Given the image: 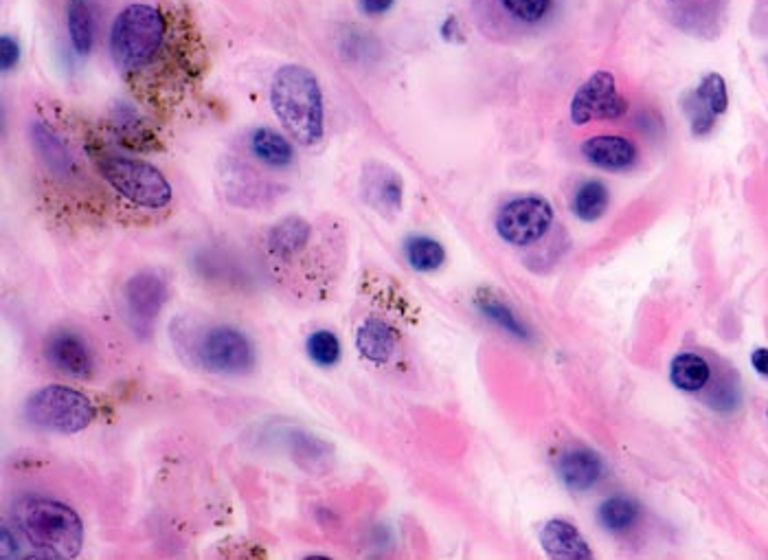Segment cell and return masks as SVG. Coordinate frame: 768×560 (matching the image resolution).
<instances>
[{
	"label": "cell",
	"mask_w": 768,
	"mask_h": 560,
	"mask_svg": "<svg viewBox=\"0 0 768 560\" xmlns=\"http://www.w3.org/2000/svg\"><path fill=\"white\" fill-rule=\"evenodd\" d=\"M66 29H69L73 49L79 55H88L95 40V20L88 0H69V5H66Z\"/></svg>",
	"instance_id": "20"
},
{
	"label": "cell",
	"mask_w": 768,
	"mask_h": 560,
	"mask_svg": "<svg viewBox=\"0 0 768 560\" xmlns=\"http://www.w3.org/2000/svg\"><path fill=\"white\" fill-rule=\"evenodd\" d=\"M404 255L411 268L420 273L437 271L446 262L444 246L433 238H426V235H413V238L406 240Z\"/></svg>",
	"instance_id": "24"
},
{
	"label": "cell",
	"mask_w": 768,
	"mask_h": 560,
	"mask_svg": "<svg viewBox=\"0 0 768 560\" xmlns=\"http://www.w3.org/2000/svg\"><path fill=\"white\" fill-rule=\"evenodd\" d=\"M608 203H611V194L606 185L600 181H586L573 196V214L580 220L593 222L606 214Z\"/></svg>",
	"instance_id": "25"
},
{
	"label": "cell",
	"mask_w": 768,
	"mask_h": 560,
	"mask_svg": "<svg viewBox=\"0 0 768 560\" xmlns=\"http://www.w3.org/2000/svg\"><path fill=\"white\" fill-rule=\"evenodd\" d=\"M709 376H711L709 363L703 356L692 354V352L679 354L670 365L672 385L681 391H690V394L703 389L709 383Z\"/></svg>",
	"instance_id": "21"
},
{
	"label": "cell",
	"mask_w": 768,
	"mask_h": 560,
	"mask_svg": "<svg viewBox=\"0 0 768 560\" xmlns=\"http://www.w3.org/2000/svg\"><path fill=\"white\" fill-rule=\"evenodd\" d=\"M270 106L281 126L301 145H316L323 139V93L316 75L301 64L277 69L270 82Z\"/></svg>",
	"instance_id": "1"
},
{
	"label": "cell",
	"mask_w": 768,
	"mask_h": 560,
	"mask_svg": "<svg viewBox=\"0 0 768 560\" xmlns=\"http://www.w3.org/2000/svg\"><path fill=\"white\" fill-rule=\"evenodd\" d=\"M99 174L130 203L145 209H163L172 203V185L154 165L126 159V156H99Z\"/></svg>",
	"instance_id": "5"
},
{
	"label": "cell",
	"mask_w": 768,
	"mask_h": 560,
	"mask_svg": "<svg viewBox=\"0 0 768 560\" xmlns=\"http://www.w3.org/2000/svg\"><path fill=\"white\" fill-rule=\"evenodd\" d=\"M696 93L716 117L729 108L727 84L718 73H709L707 77H703V82H700V86L696 88Z\"/></svg>",
	"instance_id": "28"
},
{
	"label": "cell",
	"mask_w": 768,
	"mask_h": 560,
	"mask_svg": "<svg viewBox=\"0 0 768 560\" xmlns=\"http://www.w3.org/2000/svg\"><path fill=\"white\" fill-rule=\"evenodd\" d=\"M685 115L690 119V126L696 137H705V134L714 128L716 115L707 108V104L698 97L696 91L685 97Z\"/></svg>",
	"instance_id": "29"
},
{
	"label": "cell",
	"mask_w": 768,
	"mask_h": 560,
	"mask_svg": "<svg viewBox=\"0 0 768 560\" xmlns=\"http://www.w3.org/2000/svg\"><path fill=\"white\" fill-rule=\"evenodd\" d=\"M22 413L31 427L71 435L93 424L97 407L84 391L66 385H47L27 398Z\"/></svg>",
	"instance_id": "4"
},
{
	"label": "cell",
	"mask_w": 768,
	"mask_h": 560,
	"mask_svg": "<svg viewBox=\"0 0 768 560\" xmlns=\"http://www.w3.org/2000/svg\"><path fill=\"white\" fill-rule=\"evenodd\" d=\"M47 358L55 369L71 378H88L95 369L86 341L73 332L53 334L47 343Z\"/></svg>",
	"instance_id": "10"
},
{
	"label": "cell",
	"mask_w": 768,
	"mask_h": 560,
	"mask_svg": "<svg viewBox=\"0 0 768 560\" xmlns=\"http://www.w3.org/2000/svg\"><path fill=\"white\" fill-rule=\"evenodd\" d=\"M641 517V506L626 495H617V497H608L600 510H597V519H600L602 528L608 532H628L637 525Z\"/></svg>",
	"instance_id": "22"
},
{
	"label": "cell",
	"mask_w": 768,
	"mask_h": 560,
	"mask_svg": "<svg viewBox=\"0 0 768 560\" xmlns=\"http://www.w3.org/2000/svg\"><path fill=\"white\" fill-rule=\"evenodd\" d=\"M540 545L553 558L567 560H586L591 558V547L582 539L573 523L562 519H551L540 530Z\"/></svg>",
	"instance_id": "13"
},
{
	"label": "cell",
	"mask_w": 768,
	"mask_h": 560,
	"mask_svg": "<svg viewBox=\"0 0 768 560\" xmlns=\"http://www.w3.org/2000/svg\"><path fill=\"white\" fill-rule=\"evenodd\" d=\"M31 141L40 161L49 167V172L58 178H69L75 172V161L66 148V143L44 123H33Z\"/></svg>",
	"instance_id": "15"
},
{
	"label": "cell",
	"mask_w": 768,
	"mask_h": 560,
	"mask_svg": "<svg viewBox=\"0 0 768 560\" xmlns=\"http://www.w3.org/2000/svg\"><path fill=\"white\" fill-rule=\"evenodd\" d=\"M751 365L755 367V372L768 378V350L766 347H758V350L751 354Z\"/></svg>",
	"instance_id": "33"
},
{
	"label": "cell",
	"mask_w": 768,
	"mask_h": 560,
	"mask_svg": "<svg viewBox=\"0 0 768 560\" xmlns=\"http://www.w3.org/2000/svg\"><path fill=\"white\" fill-rule=\"evenodd\" d=\"M196 358L213 374H248L257 363L255 345L233 326H213L202 334Z\"/></svg>",
	"instance_id": "6"
},
{
	"label": "cell",
	"mask_w": 768,
	"mask_h": 560,
	"mask_svg": "<svg viewBox=\"0 0 768 560\" xmlns=\"http://www.w3.org/2000/svg\"><path fill=\"white\" fill-rule=\"evenodd\" d=\"M496 3L507 18L521 25H538L553 7V0H496Z\"/></svg>",
	"instance_id": "26"
},
{
	"label": "cell",
	"mask_w": 768,
	"mask_h": 560,
	"mask_svg": "<svg viewBox=\"0 0 768 560\" xmlns=\"http://www.w3.org/2000/svg\"><path fill=\"white\" fill-rule=\"evenodd\" d=\"M356 347L367 361L387 363L398 347V334L382 319H365L356 332Z\"/></svg>",
	"instance_id": "16"
},
{
	"label": "cell",
	"mask_w": 768,
	"mask_h": 560,
	"mask_svg": "<svg viewBox=\"0 0 768 560\" xmlns=\"http://www.w3.org/2000/svg\"><path fill=\"white\" fill-rule=\"evenodd\" d=\"M766 420H768V411H766Z\"/></svg>",
	"instance_id": "34"
},
{
	"label": "cell",
	"mask_w": 768,
	"mask_h": 560,
	"mask_svg": "<svg viewBox=\"0 0 768 560\" xmlns=\"http://www.w3.org/2000/svg\"><path fill=\"white\" fill-rule=\"evenodd\" d=\"M558 473L562 484L573 492H586L600 484L604 477L602 457L589 448H571L558 462Z\"/></svg>",
	"instance_id": "12"
},
{
	"label": "cell",
	"mask_w": 768,
	"mask_h": 560,
	"mask_svg": "<svg viewBox=\"0 0 768 560\" xmlns=\"http://www.w3.org/2000/svg\"><path fill=\"white\" fill-rule=\"evenodd\" d=\"M474 304H477L479 312L485 319H490L492 323H496V326L503 328L507 334H512L521 341L529 339V330H527L525 323L518 319L516 312L510 306H505L501 299H496L494 295H490L488 290H479Z\"/></svg>",
	"instance_id": "23"
},
{
	"label": "cell",
	"mask_w": 768,
	"mask_h": 560,
	"mask_svg": "<svg viewBox=\"0 0 768 560\" xmlns=\"http://www.w3.org/2000/svg\"><path fill=\"white\" fill-rule=\"evenodd\" d=\"M553 224V207L545 198L523 196L507 203L496 216V233L507 244L529 246L545 238Z\"/></svg>",
	"instance_id": "7"
},
{
	"label": "cell",
	"mask_w": 768,
	"mask_h": 560,
	"mask_svg": "<svg viewBox=\"0 0 768 560\" xmlns=\"http://www.w3.org/2000/svg\"><path fill=\"white\" fill-rule=\"evenodd\" d=\"M20 44L16 38L11 36H5L0 38V69H3V73H9L14 71L18 62H20Z\"/></svg>",
	"instance_id": "30"
},
{
	"label": "cell",
	"mask_w": 768,
	"mask_h": 560,
	"mask_svg": "<svg viewBox=\"0 0 768 560\" xmlns=\"http://www.w3.org/2000/svg\"><path fill=\"white\" fill-rule=\"evenodd\" d=\"M312 238V224L301 216L281 218L268 233V249L273 255L288 260L301 249H306Z\"/></svg>",
	"instance_id": "17"
},
{
	"label": "cell",
	"mask_w": 768,
	"mask_h": 560,
	"mask_svg": "<svg viewBox=\"0 0 768 560\" xmlns=\"http://www.w3.org/2000/svg\"><path fill=\"white\" fill-rule=\"evenodd\" d=\"M306 350L319 367H332L338 363V358H341V341H338V336L330 330H316L308 336Z\"/></svg>",
	"instance_id": "27"
},
{
	"label": "cell",
	"mask_w": 768,
	"mask_h": 560,
	"mask_svg": "<svg viewBox=\"0 0 768 560\" xmlns=\"http://www.w3.org/2000/svg\"><path fill=\"white\" fill-rule=\"evenodd\" d=\"M584 159L608 172H624L637 163V148L626 137L600 134L582 143Z\"/></svg>",
	"instance_id": "11"
},
{
	"label": "cell",
	"mask_w": 768,
	"mask_h": 560,
	"mask_svg": "<svg viewBox=\"0 0 768 560\" xmlns=\"http://www.w3.org/2000/svg\"><path fill=\"white\" fill-rule=\"evenodd\" d=\"M363 194L380 211H398L402 205V181L393 170L378 163L365 167Z\"/></svg>",
	"instance_id": "14"
},
{
	"label": "cell",
	"mask_w": 768,
	"mask_h": 560,
	"mask_svg": "<svg viewBox=\"0 0 768 560\" xmlns=\"http://www.w3.org/2000/svg\"><path fill=\"white\" fill-rule=\"evenodd\" d=\"M288 446H290L292 457H295V462L303 470H308V473H314V475L325 470L327 462H330L332 457V446L308 431H290Z\"/></svg>",
	"instance_id": "18"
},
{
	"label": "cell",
	"mask_w": 768,
	"mask_h": 560,
	"mask_svg": "<svg viewBox=\"0 0 768 560\" xmlns=\"http://www.w3.org/2000/svg\"><path fill=\"white\" fill-rule=\"evenodd\" d=\"M18 525L40 558L71 560L84 547V523L62 501L29 497L18 506Z\"/></svg>",
	"instance_id": "2"
},
{
	"label": "cell",
	"mask_w": 768,
	"mask_h": 560,
	"mask_svg": "<svg viewBox=\"0 0 768 560\" xmlns=\"http://www.w3.org/2000/svg\"><path fill=\"white\" fill-rule=\"evenodd\" d=\"M0 556H3L5 560L9 558H16L20 556L18 554V541L14 532H11L7 525H3V532H0Z\"/></svg>",
	"instance_id": "31"
},
{
	"label": "cell",
	"mask_w": 768,
	"mask_h": 560,
	"mask_svg": "<svg viewBox=\"0 0 768 560\" xmlns=\"http://www.w3.org/2000/svg\"><path fill=\"white\" fill-rule=\"evenodd\" d=\"M626 108L628 104L617 91L615 77L608 71H597L575 91L571 99V121L575 126H586L591 121L619 119Z\"/></svg>",
	"instance_id": "8"
},
{
	"label": "cell",
	"mask_w": 768,
	"mask_h": 560,
	"mask_svg": "<svg viewBox=\"0 0 768 560\" xmlns=\"http://www.w3.org/2000/svg\"><path fill=\"white\" fill-rule=\"evenodd\" d=\"M251 150L259 161L270 167H286L295 159L292 143L273 128H257L251 134Z\"/></svg>",
	"instance_id": "19"
},
{
	"label": "cell",
	"mask_w": 768,
	"mask_h": 560,
	"mask_svg": "<svg viewBox=\"0 0 768 560\" xmlns=\"http://www.w3.org/2000/svg\"><path fill=\"white\" fill-rule=\"evenodd\" d=\"M167 38V20L152 5H130L110 31V55L123 75L141 73L158 58Z\"/></svg>",
	"instance_id": "3"
},
{
	"label": "cell",
	"mask_w": 768,
	"mask_h": 560,
	"mask_svg": "<svg viewBox=\"0 0 768 560\" xmlns=\"http://www.w3.org/2000/svg\"><path fill=\"white\" fill-rule=\"evenodd\" d=\"M358 3L367 16H382L393 7L395 0H358Z\"/></svg>",
	"instance_id": "32"
},
{
	"label": "cell",
	"mask_w": 768,
	"mask_h": 560,
	"mask_svg": "<svg viewBox=\"0 0 768 560\" xmlns=\"http://www.w3.org/2000/svg\"><path fill=\"white\" fill-rule=\"evenodd\" d=\"M169 297V288L165 277L156 271H141L128 279L123 286V304L132 330L148 336L154 323L161 315L165 301Z\"/></svg>",
	"instance_id": "9"
}]
</instances>
